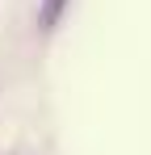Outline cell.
I'll return each instance as SVG.
<instances>
[{
	"label": "cell",
	"mask_w": 151,
	"mask_h": 155,
	"mask_svg": "<svg viewBox=\"0 0 151 155\" xmlns=\"http://www.w3.org/2000/svg\"><path fill=\"white\" fill-rule=\"evenodd\" d=\"M67 4H72V0H42V4H38V29H42V34H50V29L63 21Z\"/></svg>",
	"instance_id": "cell-1"
}]
</instances>
